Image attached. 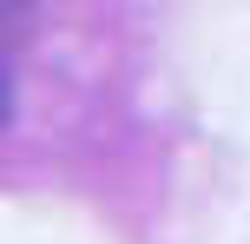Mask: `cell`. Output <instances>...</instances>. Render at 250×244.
<instances>
[{"label":"cell","instance_id":"1","mask_svg":"<svg viewBox=\"0 0 250 244\" xmlns=\"http://www.w3.org/2000/svg\"><path fill=\"white\" fill-rule=\"evenodd\" d=\"M7 119H13V73H7V60H0V132H7Z\"/></svg>","mask_w":250,"mask_h":244},{"label":"cell","instance_id":"2","mask_svg":"<svg viewBox=\"0 0 250 244\" xmlns=\"http://www.w3.org/2000/svg\"><path fill=\"white\" fill-rule=\"evenodd\" d=\"M40 0H0V26H13V20H26Z\"/></svg>","mask_w":250,"mask_h":244}]
</instances>
